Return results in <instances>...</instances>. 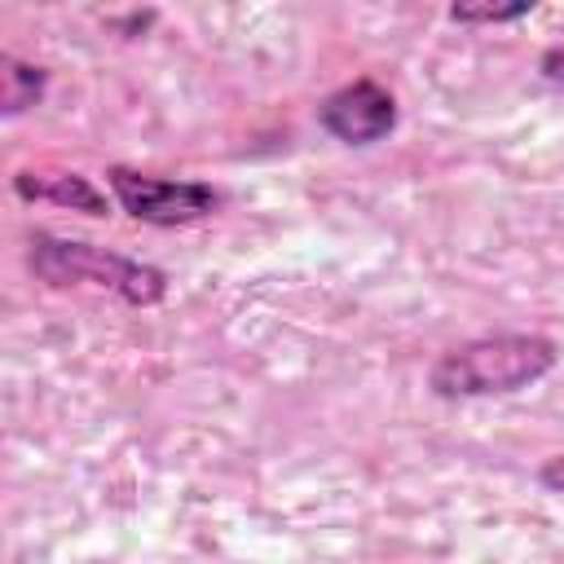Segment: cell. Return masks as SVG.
<instances>
[{
    "instance_id": "2",
    "label": "cell",
    "mask_w": 564,
    "mask_h": 564,
    "mask_svg": "<svg viewBox=\"0 0 564 564\" xmlns=\"http://www.w3.org/2000/svg\"><path fill=\"white\" fill-rule=\"evenodd\" d=\"M26 269L44 286H97L119 295L132 308H154L167 295V273L159 264H141L132 256H119L97 242L62 238L48 229L26 234Z\"/></svg>"
},
{
    "instance_id": "3",
    "label": "cell",
    "mask_w": 564,
    "mask_h": 564,
    "mask_svg": "<svg viewBox=\"0 0 564 564\" xmlns=\"http://www.w3.org/2000/svg\"><path fill=\"white\" fill-rule=\"evenodd\" d=\"M115 203L141 220V225H159V229H176V225H194L203 216H212L220 207V189H212L207 181H176V176H154V172H137V167H110L106 172Z\"/></svg>"
},
{
    "instance_id": "8",
    "label": "cell",
    "mask_w": 564,
    "mask_h": 564,
    "mask_svg": "<svg viewBox=\"0 0 564 564\" xmlns=\"http://www.w3.org/2000/svg\"><path fill=\"white\" fill-rule=\"evenodd\" d=\"M538 70L546 84H560L564 88V44H551L542 57H538Z\"/></svg>"
},
{
    "instance_id": "4",
    "label": "cell",
    "mask_w": 564,
    "mask_h": 564,
    "mask_svg": "<svg viewBox=\"0 0 564 564\" xmlns=\"http://www.w3.org/2000/svg\"><path fill=\"white\" fill-rule=\"evenodd\" d=\"M317 123L344 145H375L397 128V97L379 79L361 75L322 97Z\"/></svg>"
},
{
    "instance_id": "6",
    "label": "cell",
    "mask_w": 564,
    "mask_h": 564,
    "mask_svg": "<svg viewBox=\"0 0 564 564\" xmlns=\"http://www.w3.org/2000/svg\"><path fill=\"white\" fill-rule=\"evenodd\" d=\"M44 88H48V70L44 66L22 62L18 53H0V115L4 119L40 106Z\"/></svg>"
},
{
    "instance_id": "7",
    "label": "cell",
    "mask_w": 564,
    "mask_h": 564,
    "mask_svg": "<svg viewBox=\"0 0 564 564\" xmlns=\"http://www.w3.org/2000/svg\"><path fill=\"white\" fill-rule=\"evenodd\" d=\"M529 13H533L529 0H520V4H449V22H458V26H498V22H520Z\"/></svg>"
},
{
    "instance_id": "1",
    "label": "cell",
    "mask_w": 564,
    "mask_h": 564,
    "mask_svg": "<svg viewBox=\"0 0 564 564\" xmlns=\"http://www.w3.org/2000/svg\"><path fill=\"white\" fill-rule=\"evenodd\" d=\"M555 366H560V344L551 335H529V330L480 335L445 348L427 370V388L441 401L507 397L546 379Z\"/></svg>"
},
{
    "instance_id": "5",
    "label": "cell",
    "mask_w": 564,
    "mask_h": 564,
    "mask_svg": "<svg viewBox=\"0 0 564 564\" xmlns=\"http://www.w3.org/2000/svg\"><path fill=\"white\" fill-rule=\"evenodd\" d=\"M13 194L26 198V203H57V207L88 212V216H106L110 212L106 194L79 172H18L13 176Z\"/></svg>"
},
{
    "instance_id": "9",
    "label": "cell",
    "mask_w": 564,
    "mask_h": 564,
    "mask_svg": "<svg viewBox=\"0 0 564 564\" xmlns=\"http://www.w3.org/2000/svg\"><path fill=\"white\" fill-rule=\"evenodd\" d=\"M538 480L551 489V494H564V454H555V458H546L542 467H538Z\"/></svg>"
}]
</instances>
